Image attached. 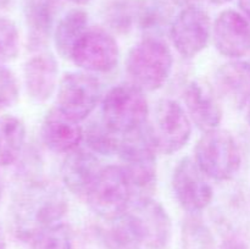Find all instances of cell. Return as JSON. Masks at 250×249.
Here are the masks:
<instances>
[{
	"mask_svg": "<svg viewBox=\"0 0 250 249\" xmlns=\"http://www.w3.org/2000/svg\"><path fill=\"white\" fill-rule=\"evenodd\" d=\"M67 210V198L60 187L46 181H33L24 188L15 207L17 236L29 241L42 229L62 222Z\"/></svg>",
	"mask_w": 250,
	"mask_h": 249,
	"instance_id": "cell-1",
	"label": "cell"
},
{
	"mask_svg": "<svg viewBox=\"0 0 250 249\" xmlns=\"http://www.w3.org/2000/svg\"><path fill=\"white\" fill-rule=\"evenodd\" d=\"M172 67V51L161 38L143 37L127 54V75L131 83L143 92H155L163 88L170 78Z\"/></svg>",
	"mask_w": 250,
	"mask_h": 249,
	"instance_id": "cell-2",
	"label": "cell"
},
{
	"mask_svg": "<svg viewBox=\"0 0 250 249\" xmlns=\"http://www.w3.org/2000/svg\"><path fill=\"white\" fill-rule=\"evenodd\" d=\"M156 153L148 124L122 136L117 154L137 197H151L156 185Z\"/></svg>",
	"mask_w": 250,
	"mask_h": 249,
	"instance_id": "cell-3",
	"label": "cell"
},
{
	"mask_svg": "<svg viewBox=\"0 0 250 249\" xmlns=\"http://www.w3.org/2000/svg\"><path fill=\"white\" fill-rule=\"evenodd\" d=\"M146 94L133 83H121L103 97L102 121L119 136H126L148 124Z\"/></svg>",
	"mask_w": 250,
	"mask_h": 249,
	"instance_id": "cell-4",
	"label": "cell"
},
{
	"mask_svg": "<svg viewBox=\"0 0 250 249\" xmlns=\"http://www.w3.org/2000/svg\"><path fill=\"white\" fill-rule=\"evenodd\" d=\"M193 159L209 180L219 182L233 178L242 165L241 149L236 138L220 127L202 134L195 144Z\"/></svg>",
	"mask_w": 250,
	"mask_h": 249,
	"instance_id": "cell-5",
	"label": "cell"
},
{
	"mask_svg": "<svg viewBox=\"0 0 250 249\" xmlns=\"http://www.w3.org/2000/svg\"><path fill=\"white\" fill-rule=\"evenodd\" d=\"M134 198L133 188L121 165L103 166L85 200L90 209L105 221L119 219Z\"/></svg>",
	"mask_w": 250,
	"mask_h": 249,
	"instance_id": "cell-6",
	"label": "cell"
},
{
	"mask_svg": "<svg viewBox=\"0 0 250 249\" xmlns=\"http://www.w3.org/2000/svg\"><path fill=\"white\" fill-rule=\"evenodd\" d=\"M103 100L102 83L85 71H72L62 76L56 90V109L76 122H82Z\"/></svg>",
	"mask_w": 250,
	"mask_h": 249,
	"instance_id": "cell-7",
	"label": "cell"
},
{
	"mask_svg": "<svg viewBox=\"0 0 250 249\" xmlns=\"http://www.w3.org/2000/svg\"><path fill=\"white\" fill-rule=\"evenodd\" d=\"M192 120L185 106L173 99H161L149 124L158 153L172 155L182 150L192 136Z\"/></svg>",
	"mask_w": 250,
	"mask_h": 249,
	"instance_id": "cell-8",
	"label": "cell"
},
{
	"mask_svg": "<svg viewBox=\"0 0 250 249\" xmlns=\"http://www.w3.org/2000/svg\"><path fill=\"white\" fill-rule=\"evenodd\" d=\"M142 247L165 249L171 238L172 224L165 208L151 197H136L125 214Z\"/></svg>",
	"mask_w": 250,
	"mask_h": 249,
	"instance_id": "cell-9",
	"label": "cell"
},
{
	"mask_svg": "<svg viewBox=\"0 0 250 249\" xmlns=\"http://www.w3.org/2000/svg\"><path fill=\"white\" fill-rule=\"evenodd\" d=\"M120 49L116 38L107 28L89 27L71 53V60L82 71L106 73L119 63Z\"/></svg>",
	"mask_w": 250,
	"mask_h": 249,
	"instance_id": "cell-10",
	"label": "cell"
},
{
	"mask_svg": "<svg viewBox=\"0 0 250 249\" xmlns=\"http://www.w3.org/2000/svg\"><path fill=\"white\" fill-rule=\"evenodd\" d=\"M173 48L183 58L199 55L212 37V23L207 10L199 5L182 7L168 31Z\"/></svg>",
	"mask_w": 250,
	"mask_h": 249,
	"instance_id": "cell-11",
	"label": "cell"
},
{
	"mask_svg": "<svg viewBox=\"0 0 250 249\" xmlns=\"http://www.w3.org/2000/svg\"><path fill=\"white\" fill-rule=\"evenodd\" d=\"M172 189L178 204L192 215L207 209L214 197L209 178L198 167L194 159H181L172 173Z\"/></svg>",
	"mask_w": 250,
	"mask_h": 249,
	"instance_id": "cell-12",
	"label": "cell"
},
{
	"mask_svg": "<svg viewBox=\"0 0 250 249\" xmlns=\"http://www.w3.org/2000/svg\"><path fill=\"white\" fill-rule=\"evenodd\" d=\"M212 39L222 56L239 60L250 53V21L236 10H224L212 24Z\"/></svg>",
	"mask_w": 250,
	"mask_h": 249,
	"instance_id": "cell-13",
	"label": "cell"
},
{
	"mask_svg": "<svg viewBox=\"0 0 250 249\" xmlns=\"http://www.w3.org/2000/svg\"><path fill=\"white\" fill-rule=\"evenodd\" d=\"M183 100L188 116L200 131L219 128L222 121V109L211 85L204 81H192L186 87Z\"/></svg>",
	"mask_w": 250,
	"mask_h": 249,
	"instance_id": "cell-14",
	"label": "cell"
},
{
	"mask_svg": "<svg viewBox=\"0 0 250 249\" xmlns=\"http://www.w3.org/2000/svg\"><path fill=\"white\" fill-rule=\"evenodd\" d=\"M102 168L99 159L93 151L77 148L66 154L61 165V180L68 192L85 199Z\"/></svg>",
	"mask_w": 250,
	"mask_h": 249,
	"instance_id": "cell-15",
	"label": "cell"
},
{
	"mask_svg": "<svg viewBox=\"0 0 250 249\" xmlns=\"http://www.w3.org/2000/svg\"><path fill=\"white\" fill-rule=\"evenodd\" d=\"M23 78L29 97L38 103L50 99L58 90L59 63L53 54L39 51L23 66Z\"/></svg>",
	"mask_w": 250,
	"mask_h": 249,
	"instance_id": "cell-16",
	"label": "cell"
},
{
	"mask_svg": "<svg viewBox=\"0 0 250 249\" xmlns=\"http://www.w3.org/2000/svg\"><path fill=\"white\" fill-rule=\"evenodd\" d=\"M215 92L233 107L242 109L250 103V62L231 60L217 68Z\"/></svg>",
	"mask_w": 250,
	"mask_h": 249,
	"instance_id": "cell-17",
	"label": "cell"
},
{
	"mask_svg": "<svg viewBox=\"0 0 250 249\" xmlns=\"http://www.w3.org/2000/svg\"><path fill=\"white\" fill-rule=\"evenodd\" d=\"M46 148L56 154H68L80 148L83 142V127L80 122L63 115L56 107L45 115L41 128Z\"/></svg>",
	"mask_w": 250,
	"mask_h": 249,
	"instance_id": "cell-18",
	"label": "cell"
},
{
	"mask_svg": "<svg viewBox=\"0 0 250 249\" xmlns=\"http://www.w3.org/2000/svg\"><path fill=\"white\" fill-rule=\"evenodd\" d=\"M61 0H24L23 12L27 26L28 45L41 50L49 43L54 32L58 9Z\"/></svg>",
	"mask_w": 250,
	"mask_h": 249,
	"instance_id": "cell-19",
	"label": "cell"
},
{
	"mask_svg": "<svg viewBox=\"0 0 250 249\" xmlns=\"http://www.w3.org/2000/svg\"><path fill=\"white\" fill-rule=\"evenodd\" d=\"M173 19L171 0H137L136 26L143 37L161 38L168 34Z\"/></svg>",
	"mask_w": 250,
	"mask_h": 249,
	"instance_id": "cell-20",
	"label": "cell"
},
{
	"mask_svg": "<svg viewBox=\"0 0 250 249\" xmlns=\"http://www.w3.org/2000/svg\"><path fill=\"white\" fill-rule=\"evenodd\" d=\"M88 27V14L83 9H71L66 12L54 27V44L60 56L71 58L73 48Z\"/></svg>",
	"mask_w": 250,
	"mask_h": 249,
	"instance_id": "cell-21",
	"label": "cell"
},
{
	"mask_svg": "<svg viewBox=\"0 0 250 249\" xmlns=\"http://www.w3.org/2000/svg\"><path fill=\"white\" fill-rule=\"evenodd\" d=\"M26 141V127L16 116L0 117V167H6L19 160Z\"/></svg>",
	"mask_w": 250,
	"mask_h": 249,
	"instance_id": "cell-22",
	"label": "cell"
},
{
	"mask_svg": "<svg viewBox=\"0 0 250 249\" xmlns=\"http://www.w3.org/2000/svg\"><path fill=\"white\" fill-rule=\"evenodd\" d=\"M121 136L112 132L104 122L92 121L83 128V142L94 154L114 155L119 153Z\"/></svg>",
	"mask_w": 250,
	"mask_h": 249,
	"instance_id": "cell-23",
	"label": "cell"
},
{
	"mask_svg": "<svg viewBox=\"0 0 250 249\" xmlns=\"http://www.w3.org/2000/svg\"><path fill=\"white\" fill-rule=\"evenodd\" d=\"M137 0H107L103 9L104 22L110 32L128 33L136 24Z\"/></svg>",
	"mask_w": 250,
	"mask_h": 249,
	"instance_id": "cell-24",
	"label": "cell"
},
{
	"mask_svg": "<svg viewBox=\"0 0 250 249\" xmlns=\"http://www.w3.org/2000/svg\"><path fill=\"white\" fill-rule=\"evenodd\" d=\"M181 237L183 249H216L211 229L198 215L189 214L183 221Z\"/></svg>",
	"mask_w": 250,
	"mask_h": 249,
	"instance_id": "cell-25",
	"label": "cell"
},
{
	"mask_svg": "<svg viewBox=\"0 0 250 249\" xmlns=\"http://www.w3.org/2000/svg\"><path fill=\"white\" fill-rule=\"evenodd\" d=\"M28 242L31 249H75L72 229L63 222L42 229Z\"/></svg>",
	"mask_w": 250,
	"mask_h": 249,
	"instance_id": "cell-26",
	"label": "cell"
},
{
	"mask_svg": "<svg viewBox=\"0 0 250 249\" xmlns=\"http://www.w3.org/2000/svg\"><path fill=\"white\" fill-rule=\"evenodd\" d=\"M106 228L103 229L102 237L107 249H141L142 244L129 226L126 217L110 220Z\"/></svg>",
	"mask_w": 250,
	"mask_h": 249,
	"instance_id": "cell-27",
	"label": "cell"
},
{
	"mask_svg": "<svg viewBox=\"0 0 250 249\" xmlns=\"http://www.w3.org/2000/svg\"><path fill=\"white\" fill-rule=\"evenodd\" d=\"M20 53V33L16 23L9 17L0 16V63L15 60Z\"/></svg>",
	"mask_w": 250,
	"mask_h": 249,
	"instance_id": "cell-28",
	"label": "cell"
},
{
	"mask_svg": "<svg viewBox=\"0 0 250 249\" xmlns=\"http://www.w3.org/2000/svg\"><path fill=\"white\" fill-rule=\"evenodd\" d=\"M19 83L11 70L0 63V110L7 109L17 102Z\"/></svg>",
	"mask_w": 250,
	"mask_h": 249,
	"instance_id": "cell-29",
	"label": "cell"
},
{
	"mask_svg": "<svg viewBox=\"0 0 250 249\" xmlns=\"http://www.w3.org/2000/svg\"><path fill=\"white\" fill-rule=\"evenodd\" d=\"M216 249H249L248 244L238 237H229L225 239Z\"/></svg>",
	"mask_w": 250,
	"mask_h": 249,
	"instance_id": "cell-30",
	"label": "cell"
},
{
	"mask_svg": "<svg viewBox=\"0 0 250 249\" xmlns=\"http://www.w3.org/2000/svg\"><path fill=\"white\" fill-rule=\"evenodd\" d=\"M239 7L243 11L244 16L250 21V0H238Z\"/></svg>",
	"mask_w": 250,
	"mask_h": 249,
	"instance_id": "cell-31",
	"label": "cell"
},
{
	"mask_svg": "<svg viewBox=\"0 0 250 249\" xmlns=\"http://www.w3.org/2000/svg\"><path fill=\"white\" fill-rule=\"evenodd\" d=\"M199 0H171L173 5H177V6L181 7H186L189 6V5H195Z\"/></svg>",
	"mask_w": 250,
	"mask_h": 249,
	"instance_id": "cell-32",
	"label": "cell"
},
{
	"mask_svg": "<svg viewBox=\"0 0 250 249\" xmlns=\"http://www.w3.org/2000/svg\"><path fill=\"white\" fill-rule=\"evenodd\" d=\"M0 249H6V237H5V232L1 224H0Z\"/></svg>",
	"mask_w": 250,
	"mask_h": 249,
	"instance_id": "cell-33",
	"label": "cell"
},
{
	"mask_svg": "<svg viewBox=\"0 0 250 249\" xmlns=\"http://www.w3.org/2000/svg\"><path fill=\"white\" fill-rule=\"evenodd\" d=\"M207 1L211 2V4H215V5H222V4H226V2H229V0H207Z\"/></svg>",
	"mask_w": 250,
	"mask_h": 249,
	"instance_id": "cell-34",
	"label": "cell"
},
{
	"mask_svg": "<svg viewBox=\"0 0 250 249\" xmlns=\"http://www.w3.org/2000/svg\"><path fill=\"white\" fill-rule=\"evenodd\" d=\"M70 1L75 2V4H77V5H84V4H88L90 0H70Z\"/></svg>",
	"mask_w": 250,
	"mask_h": 249,
	"instance_id": "cell-35",
	"label": "cell"
},
{
	"mask_svg": "<svg viewBox=\"0 0 250 249\" xmlns=\"http://www.w3.org/2000/svg\"><path fill=\"white\" fill-rule=\"evenodd\" d=\"M2 192H4V183H2V178L0 176V200L2 198Z\"/></svg>",
	"mask_w": 250,
	"mask_h": 249,
	"instance_id": "cell-36",
	"label": "cell"
},
{
	"mask_svg": "<svg viewBox=\"0 0 250 249\" xmlns=\"http://www.w3.org/2000/svg\"><path fill=\"white\" fill-rule=\"evenodd\" d=\"M9 2H10V0H0V9H2V7L6 6Z\"/></svg>",
	"mask_w": 250,
	"mask_h": 249,
	"instance_id": "cell-37",
	"label": "cell"
},
{
	"mask_svg": "<svg viewBox=\"0 0 250 249\" xmlns=\"http://www.w3.org/2000/svg\"><path fill=\"white\" fill-rule=\"evenodd\" d=\"M247 121H248V124L250 127V103L248 105V111H247Z\"/></svg>",
	"mask_w": 250,
	"mask_h": 249,
	"instance_id": "cell-38",
	"label": "cell"
}]
</instances>
